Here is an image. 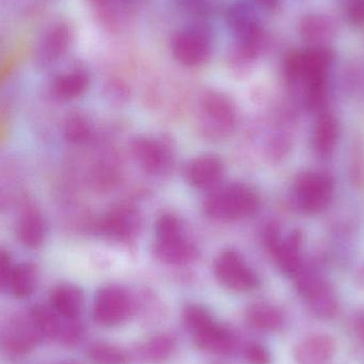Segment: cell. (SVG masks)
<instances>
[{
    "instance_id": "1",
    "label": "cell",
    "mask_w": 364,
    "mask_h": 364,
    "mask_svg": "<svg viewBox=\"0 0 364 364\" xmlns=\"http://www.w3.org/2000/svg\"><path fill=\"white\" fill-rule=\"evenodd\" d=\"M260 205V196L251 186L232 183L215 188L203 203V211L212 220L235 222L256 215Z\"/></svg>"
},
{
    "instance_id": "2",
    "label": "cell",
    "mask_w": 364,
    "mask_h": 364,
    "mask_svg": "<svg viewBox=\"0 0 364 364\" xmlns=\"http://www.w3.org/2000/svg\"><path fill=\"white\" fill-rule=\"evenodd\" d=\"M154 256L168 265L189 264L199 256V250L190 241L184 230L181 220L172 214H164L155 224Z\"/></svg>"
},
{
    "instance_id": "3",
    "label": "cell",
    "mask_w": 364,
    "mask_h": 364,
    "mask_svg": "<svg viewBox=\"0 0 364 364\" xmlns=\"http://www.w3.org/2000/svg\"><path fill=\"white\" fill-rule=\"evenodd\" d=\"M335 191V179L329 173L307 171L294 182L293 201L303 213L318 214L331 205Z\"/></svg>"
},
{
    "instance_id": "4",
    "label": "cell",
    "mask_w": 364,
    "mask_h": 364,
    "mask_svg": "<svg viewBox=\"0 0 364 364\" xmlns=\"http://www.w3.org/2000/svg\"><path fill=\"white\" fill-rule=\"evenodd\" d=\"M201 124L207 136L216 140L226 139L237 124L234 102L222 92H207L201 102Z\"/></svg>"
},
{
    "instance_id": "5",
    "label": "cell",
    "mask_w": 364,
    "mask_h": 364,
    "mask_svg": "<svg viewBox=\"0 0 364 364\" xmlns=\"http://www.w3.org/2000/svg\"><path fill=\"white\" fill-rule=\"evenodd\" d=\"M214 274L218 282L229 290L245 293L260 286L256 272L235 250H224L214 263Z\"/></svg>"
},
{
    "instance_id": "6",
    "label": "cell",
    "mask_w": 364,
    "mask_h": 364,
    "mask_svg": "<svg viewBox=\"0 0 364 364\" xmlns=\"http://www.w3.org/2000/svg\"><path fill=\"white\" fill-rule=\"evenodd\" d=\"M134 311V301L123 287H104L98 291L93 306V318L105 327L117 326L125 322Z\"/></svg>"
},
{
    "instance_id": "7",
    "label": "cell",
    "mask_w": 364,
    "mask_h": 364,
    "mask_svg": "<svg viewBox=\"0 0 364 364\" xmlns=\"http://www.w3.org/2000/svg\"><path fill=\"white\" fill-rule=\"evenodd\" d=\"M172 53L180 63L198 66L211 57L212 38L204 26L194 25L180 31L172 41Z\"/></svg>"
},
{
    "instance_id": "8",
    "label": "cell",
    "mask_w": 364,
    "mask_h": 364,
    "mask_svg": "<svg viewBox=\"0 0 364 364\" xmlns=\"http://www.w3.org/2000/svg\"><path fill=\"white\" fill-rule=\"evenodd\" d=\"M132 153L139 166L152 175L168 172L173 164V149L165 139L142 136L132 142Z\"/></svg>"
},
{
    "instance_id": "9",
    "label": "cell",
    "mask_w": 364,
    "mask_h": 364,
    "mask_svg": "<svg viewBox=\"0 0 364 364\" xmlns=\"http://www.w3.org/2000/svg\"><path fill=\"white\" fill-rule=\"evenodd\" d=\"M226 17L236 43L264 47V32L249 4L243 1L232 4L227 11Z\"/></svg>"
},
{
    "instance_id": "10",
    "label": "cell",
    "mask_w": 364,
    "mask_h": 364,
    "mask_svg": "<svg viewBox=\"0 0 364 364\" xmlns=\"http://www.w3.org/2000/svg\"><path fill=\"white\" fill-rule=\"evenodd\" d=\"M141 218L136 210L120 207L111 210L98 223V230L109 239L118 242H130L138 235Z\"/></svg>"
},
{
    "instance_id": "11",
    "label": "cell",
    "mask_w": 364,
    "mask_h": 364,
    "mask_svg": "<svg viewBox=\"0 0 364 364\" xmlns=\"http://www.w3.org/2000/svg\"><path fill=\"white\" fill-rule=\"evenodd\" d=\"M335 53L329 47H309L301 51V83L303 90L311 85L328 83L329 70Z\"/></svg>"
},
{
    "instance_id": "12",
    "label": "cell",
    "mask_w": 364,
    "mask_h": 364,
    "mask_svg": "<svg viewBox=\"0 0 364 364\" xmlns=\"http://www.w3.org/2000/svg\"><path fill=\"white\" fill-rule=\"evenodd\" d=\"M269 256L282 274L294 278L305 264L303 231L294 229L286 237H282L281 241Z\"/></svg>"
},
{
    "instance_id": "13",
    "label": "cell",
    "mask_w": 364,
    "mask_h": 364,
    "mask_svg": "<svg viewBox=\"0 0 364 364\" xmlns=\"http://www.w3.org/2000/svg\"><path fill=\"white\" fill-rule=\"evenodd\" d=\"M73 40L70 26L57 23L45 30L38 40L36 48V61L43 65H48L63 57Z\"/></svg>"
},
{
    "instance_id": "14",
    "label": "cell",
    "mask_w": 364,
    "mask_h": 364,
    "mask_svg": "<svg viewBox=\"0 0 364 364\" xmlns=\"http://www.w3.org/2000/svg\"><path fill=\"white\" fill-rule=\"evenodd\" d=\"M224 175V164L218 156L203 155L194 158L185 168V178L199 190H215Z\"/></svg>"
},
{
    "instance_id": "15",
    "label": "cell",
    "mask_w": 364,
    "mask_h": 364,
    "mask_svg": "<svg viewBox=\"0 0 364 364\" xmlns=\"http://www.w3.org/2000/svg\"><path fill=\"white\" fill-rule=\"evenodd\" d=\"M40 339V335L28 316L26 318H17L8 325L4 336V346L11 354L26 355L36 348Z\"/></svg>"
},
{
    "instance_id": "16",
    "label": "cell",
    "mask_w": 364,
    "mask_h": 364,
    "mask_svg": "<svg viewBox=\"0 0 364 364\" xmlns=\"http://www.w3.org/2000/svg\"><path fill=\"white\" fill-rule=\"evenodd\" d=\"M340 138V127L333 113L325 110L318 113L313 127L312 146L320 158L331 157L337 147Z\"/></svg>"
},
{
    "instance_id": "17",
    "label": "cell",
    "mask_w": 364,
    "mask_h": 364,
    "mask_svg": "<svg viewBox=\"0 0 364 364\" xmlns=\"http://www.w3.org/2000/svg\"><path fill=\"white\" fill-rule=\"evenodd\" d=\"M299 31L310 47H324L335 38L336 23L327 15H306L301 19Z\"/></svg>"
},
{
    "instance_id": "18",
    "label": "cell",
    "mask_w": 364,
    "mask_h": 364,
    "mask_svg": "<svg viewBox=\"0 0 364 364\" xmlns=\"http://www.w3.org/2000/svg\"><path fill=\"white\" fill-rule=\"evenodd\" d=\"M47 226L41 212L33 207L24 210L17 223L19 241L28 248H38L46 237Z\"/></svg>"
},
{
    "instance_id": "19",
    "label": "cell",
    "mask_w": 364,
    "mask_h": 364,
    "mask_svg": "<svg viewBox=\"0 0 364 364\" xmlns=\"http://www.w3.org/2000/svg\"><path fill=\"white\" fill-rule=\"evenodd\" d=\"M83 305V291L73 284H60L51 294V307L62 318H77Z\"/></svg>"
},
{
    "instance_id": "20",
    "label": "cell",
    "mask_w": 364,
    "mask_h": 364,
    "mask_svg": "<svg viewBox=\"0 0 364 364\" xmlns=\"http://www.w3.org/2000/svg\"><path fill=\"white\" fill-rule=\"evenodd\" d=\"M194 344L205 352L228 355L234 350L235 340L230 331L213 323L194 333Z\"/></svg>"
},
{
    "instance_id": "21",
    "label": "cell",
    "mask_w": 364,
    "mask_h": 364,
    "mask_svg": "<svg viewBox=\"0 0 364 364\" xmlns=\"http://www.w3.org/2000/svg\"><path fill=\"white\" fill-rule=\"evenodd\" d=\"M336 353V343L333 338L323 333H313L303 340L297 350L299 358L313 363H323L331 360Z\"/></svg>"
},
{
    "instance_id": "22",
    "label": "cell",
    "mask_w": 364,
    "mask_h": 364,
    "mask_svg": "<svg viewBox=\"0 0 364 364\" xmlns=\"http://www.w3.org/2000/svg\"><path fill=\"white\" fill-rule=\"evenodd\" d=\"M38 272L30 263L14 265L6 289L17 299L30 296L36 290Z\"/></svg>"
},
{
    "instance_id": "23",
    "label": "cell",
    "mask_w": 364,
    "mask_h": 364,
    "mask_svg": "<svg viewBox=\"0 0 364 364\" xmlns=\"http://www.w3.org/2000/svg\"><path fill=\"white\" fill-rule=\"evenodd\" d=\"M89 83L87 73L76 70L58 76L53 81V89L62 100H75L87 91Z\"/></svg>"
},
{
    "instance_id": "24",
    "label": "cell",
    "mask_w": 364,
    "mask_h": 364,
    "mask_svg": "<svg viewBox=\"0 0 364 364\" xmlns=\"http://www.w3.org/2000/svg\"><path fill=\"white\" fill-rule=\"evenodd\" d=\"M247 321L259 331H279L284 325V316L279 310L269 304H254L247 310Z\"/></svg>"
},
{
    "instance_id": "25",
    "label": "cell",
    "mask_w": 364,
    "mask_h": 364,
    "mask_svg": "<svg viewBox=\"0 0 364 364\" xmlns=\"http://www.w3.org/2000/svg\"><path fill=\"white\" fill-rule=\"evenodd\" d=\"M33 326L40 335L41 339L53 340L59 338L62 322L59 320V314L51 307L36 306L29 314Z\"/></svg>"
},
{
    "instance_id": "26",
    "label": "cell",
    "mask_w": 364,
    "mask_h": 364,
    "mask_svg": "<svg viewBox=\"0 0 364 364\" xmlns=\"http://www.w3.org/2000/svg\"><path fill=\"white\" fill-rule=\"evenodd\" d=\"M92 132L91 122L81 113H71L64 122V138L73 144L87 142L91 139Z\"/></svg>"
},
{
    "instance_id": "27",
    "label": "cell",
    "mask_w": 364,
    "mask_h": 364,
    "mask_svg": "<svg viewBox=\"0 0 364 364\" xmlns=\"http://www.w3.org/2000/svg\"><path fill=\"white\" fill-rule=\"evenodd\" d=\"M175 350V340L168 333L155 336L142 348V357L150 363H162L172 355Z\"/></svg>"
},
{
    "instance_id": "28",
    "label": "cell",
    "mask_w": 364,
    "mask_h": 364,
    "mask_svg": "<svg viewBox=\"0 0 364 364\" xmlns=\"http://www.w3.org/2000/svg\"><path fill=\"white\" fill-rule=\"evenodd\" d=\"M90 360L95 364H125L126 355L118 346L108 343H94L88 350Z\"/></svg>"
},
{
    "instance_id": "29",
    "label": "cell",
    "mask_w": 364,
    "mask_h": 364,
    "mask_svg": "<svg viewBox=\"0 0 364 364\" xmlns=\"http://www.w3.org/2000/svg\"><path fill=\"white\" fill-rule=\"evenodd\" d=\"M183 316L186 326L194 333V335L215 323L209 312L205 308H203L202 306H186L185 309H184Z\"/></svg>"
},
{
    "instance_id": "30",
    "label": "cell",
    "mask_w": 364,
    "mask_h": 364,
    "mask_svg": "<svg viewBox=\"0 0 364 364\" xmlns=\"http://www.w3.org/2000/svg\"><path fill=\"white\" fill-rule=\"evenodd\" d=\"M350 181L354 186H364V146L360 140H356L350 154Z\"/></svg>"
},
{
    "instance_id": "31",
    "label": "cell",
    "mask_w": 364,
    "mask_h": 364,
    "mask_svg": "<svg viewBox=\"0 0 364 364\" xmlns=\"http://www.w3.org/2000/svg\"><path fill=\"white\" fill-rule=\"evenodd\" d=\"M309 305L316 316L322 318H333L337 314L338 308H339L337 297H336V293L333 290L323 295L320 299L312 301Z\"/></svg>"
},
{
    "instance_id": "32",
    "label": "cell",
    "mask_w": 364,
    "mask_h": 364,
    "mask_svg": "<svg viewBox=\"0 0 364 364\" xmlns=\"http://www.w3.org/2000/svg\"><path fill=\"white\" fill-rule=\"evenodd\" d=\"M292 149V140L286 134H276L271 136L267 144V156L273 161L284 159Z\"/></svg>"
},
{
    "instance_id": "33",
    "label": "cell",
    "mask_w": 364,
    "mask_h": 364,
    "mask_svg": "<svg viewBox=\"0 0 364 364\" xmlns=\"http://www.w3.org/2000/svg\"><path fill=\"white\" fill-rule=\"evenodd\" d=\"M81 333H83V327L77 318H64L59 335L60 340L64 346H73L78 343Z\"/></svg>"
},
{
    "instance_id": "34",
    "label": "cell",
    "mask_w": 364,
    "mask_h": 364,
    "mask_svg": "<svg viewBox=\"0 0 364 364\" xmlns=\"http://www.w3.org/2000/svg\"><path fill=\"white\" fill-rule=\"evenodd\" d=\"M246 359L250 364H269L271 357L266 348H263L260 344H250L245 352Z\"/></svg>"
},
{
    "instance_id": "35",
    "label": "cell",
    "mask_w": 364,
    "mask_h": 364,
    "mask_svg": "<svg viewBox=\"0 0 364 364\" xmlns=\"http://www.w3.org/2000/svg\"><path fill=\"white\" fill-rule=\"evenodd\" d=\"M348 18L353 25H363L364 0H354V1L348 6Z\"/></svg>"
},
{
    "instance_id": "36",
    "label": "cell",
    "mask_w": 364,
    "mask_h": 364,
    "mask_svg": "<svg viewBox=\"0 0 364 364\" xmlns=\"http://www.w3.org/2000/svg\"><path fill=\"white\" fill-rule=\"evenodd\" d=\"M13 267H14V265L12 264V261H11L8 252L2 250L1 254H0V284H1L2 289H6L9 278L12 274Z\"/></svg>"
},
{
    "instance_id": "37",
    "label": "cell",
    "mask_w": 364,
    "mask_h": 364,
    "mask_svg": "<svg viewBox=\"0 0 364 364\" xmlns=\"http://www.w3.org/2000/svg\"><path fill=\"white\" fill-rule=\"evenodd\" d=\"M355 331L359 339L364 343V312L355 318Z\"/></svg>"
},
{
    "instance_id": "38",
    "label": "cell",
    "mask_w": 364,
    "mask_h": 364,
    "mask_svg": "<svg viewBox=\"0 0 364 364\" xmlns=\"http://www.w3.org/2000/svg\"><path fill=\"white\" fill-rule=\"evenodd\" d=\"M256 6L264 11H273L277 8L279 0H254Z\"/></svg>"
},
{
    "instance_id": "39",
    "label": "cell",
    "mask_w": 364,
    "mask_h": 364,
    "mask_svg": "<svg viewBox=\"0 0 364 364\" xmlns=\"http://www.w3.org/2000/svg\"><path fill=\"white\" fill-rule=\"evenodd\" d=\"M359 279H360L361 284H363V286H364V267H363L360 274H359Z\"/></svg>"
},
{
    "instance_id": "40",
    "label": "cell",
    "mask_w": 364,
    "mask_h": 364,
    "mask_svg": "<svg viewBox=\"0 0 364 364\" xmlns=\"http://www.w3.org/2000/svg\"><path fill=\"white\" fill-rule=\"evenodd\" d=\"M95 2H100V4H106V2L115 1V0H93Z\"/></svg>"
},
{
    "instance_id": "41",
    "label": "cell",
    "mask_w": 364,
    "mask_h": 364,
    "mask_svg": "<svg viewBox=\"0 0 364 364\" xmlns=\"http://www.w3.org/2000/svg\"><path fill=\"white\" fill-rule=\"evenodd\" d=\"M68 364H76V363H68Z\"/></svg>"
}]
</instances>
